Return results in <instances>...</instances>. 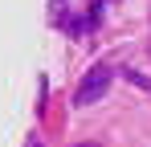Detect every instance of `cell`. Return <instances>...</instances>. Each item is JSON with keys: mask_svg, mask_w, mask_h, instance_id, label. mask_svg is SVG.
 Masks as SVG:
<instances>
[{"mask_svg": "<svg viewBox=\"0 0 151 147\" xmlns=\"http://www.w3.org/2000/svg\"><path fill=\"white\" fill-rule=\"evenodd\" d=\"M82 147H94V143H82Z\"/></svg>", "mask_w": 151, "mask_h": 147, "instance_id": "cell-2", "label": "cell"}, {"mask_svg": "<svg viewBox=\"0 0 151 147\" xmlns=\"http://www.w3.org/2000/svg\"><path fill=\"white\" fill-rule=\"evenodd\" d=\"M106 82H110V70L106 66H98V70L86 74V82H82V90L74 94L78 106H86V102H94V98H102V90H106Z\"/></svg>", "mask_w": 151, "mask_h": 147, "instance_id": "cell-1", "label": "cell"}]
</instances>
